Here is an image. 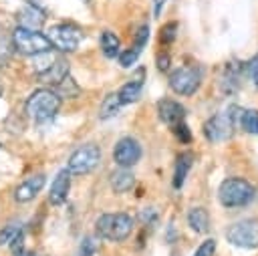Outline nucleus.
I'll return each mask as SVG.
<instances>
[{
    "label": "nucleus",
    "instance_id": "f257e3e1",
    "mask_svg": "<svg viewBox=\"0 0 258 256\" xmlns=\"http://www.w3.org/2000/svg\"><path fill=\"white\" fill-rule=\"evenodd\" d=\"M60 109V97L54 93V89H36L34 93H30V97L24 103V111L26 115L36 121H48L52 119Z\"/></svg>",
    "mask_w": 258,
    "mask_h": 256
},
{
    "label": "nucleus",
    "instance_id": "f03ea898",
    "mask_svg": "<svg viewBox=\"0 0 258 256\" xmlns=\"http://www.w3.org/2000/svg\"><path fill=\"white\" fill-rule=\"evenodd\" d=\"M97 236L111 240V242H123L125 238H129L131 230H133V218L129 214L117 212V214H103L97 224H95Z\"/></svg>",
    "mask_w": 258,
    "mask_h": 256
},
{
    "label": "nucleus",
    "instance_id": "7ed1b4c3",
    "mask_svg": "<svg viewBox=\"0 0 258 256\" xmlns=\"http://www.w3.org/2000/svg\"><path fill=\"white\" fill-rule=\"evenodd\" d=\"M218 198L224 208H242L252 202L254 187L242 177H228L222 181Z\"/></svg>",
    "mask_w": 258,
    "mask_h": 256
},
{
    "label": "nucleus",
    "instance_id": "20e7f679",
    "mask_svg": "<svg viewBox=\"0 0 258 256\" xmlns=\"http://www.w3.org/2000/svg\"><path fill=\"white\" fill-rule=\"evenodd\" d=\"M10 40H12V46H14L18 52L28 54V56H34V54L52 50V44H50V40L46 38V34H42V32H38V30L22 28V26H16V28H14Z\"/></svg>",
    "mask_w": 258,
    "mask_h": 256
},
{
    "label": "nucleus",
    "instance_id": "39448f33",
    "mask_svg": "<svg viewBox=\"0 0 258 256\" xmlns=\"http://www.w3.org/2000/svg\"><path fill=\"white\" fill-rule=\"evenodd\" d=\"M240 111L238 107H230L218 115H214L206 125H204V131H206V137L210 141H224L228 137H232L234 133V127L238 125V117H240Z\"/></svg>",
    "mask_w": 258,
    "mask_h": 256
},
{
    "label": "nucleus",
    "instance_id": "423d86ee",
    "mask_svg": "<svg viewBox=\"0 0 258 256\" xmlns=\"http://www.w3.org/2000/svg\"><path fill=\"white\" fill-rule=\"evenodd\" d=\"M99 161H101V149L93 143H87L73 151V155L69 157L67 169L71 175H87L99 165Z\"/></svg>",
    "mask_w": 258,
    "mask_h": 256
},
{
    "label": "nucleus",
    "instance_id": "0eeeda50",
    "mask_svg": "<svg viewBox=\"0 0 258 256\" xmlns=\"http://www.w3.org/2000/svg\"><path fill=\"white\" fill-rule=\"evenodd\" d=\"M202 83V69L198 65H185L169 75V87L177 95H194Z\"/></svg>",
    "mask_w": 258,
    "mask_h": 256
},
{
    "label": "nucleus",
    "instance_id": "6e6552de",
    "mask_svg": "<svg viewBox=\"0 0 258 256\" xmlns=\"http://www.w3.org/2000/svg\"><path fill=\"white\" fill-rule=\"evenodd\" d=\"M226 238L230 244L238 248H246V250L258 248V220L248 218V220L232 224L226 230Z\"/></svg>",
    "mask_w": 258,
    "mask_h": 256
},
{
    "label": "nucleus",
    "instance_id": "1a4fd4ad",
    "mask_svg": "<svg viewBox=\"0 0 258 256\" xmlns=\"http://www.w3.org/2000/svg\"><path fill=\"white\" fill-rule=\"evenodd\" d=\"M46 38L50 40L52 48H56L60 52H73L79 48V44L83 40V32L73 24H56L48 30Z\"/></svg>",
    "mask_w": 258,
    "mask_h": 256
},
{
    "label": "nucleus",
    "instance_id": "9d476101",
    "mask_svg": "<svg viewBox=\"0 0 258 256\" xmlns=\"http://www.w3.org/2000/svg\"><path fill=\"white\" fill-rule=\"evenodd\" d=\"M141 157V145L133 137H123L113 149V159L119 167H133Z\"/></svg>",
    "mask_w": 258,
    "mask_h": 256
},
{
    "label": "nucleus",
    "instance_id": "9b49d317",
    "mask_svg": "<svg viewBox=\"0 0 258 256\" xmlns=\"http://www.w3.org/2000/svg\"><path fill=\"white\" fill-rule=\"evenodd\" d=\"M143 85H145V69L143 67H137L135 73L131 75V79L117 91L121 103H135L139 97H141V91H143Z\"/></svg>",
    "mask_w": 258,
    "mask_h": 256
},
{
    "label": "nucleus",
    "instance_id": "f8f14e48",
    "mask_svg": "<svg viewBox=\"0 0 258 256\" xmlns=\"http://www.w3.org/2000/svg\"><path fill=\"white\" fill-rule=\"evenodd\" d=\"M44 183H46V179H44L42 173H36V175L26 177L24 181H20V183L16 185V189H14V200L20 202V204H26V202L34 200L36 194L44 187Z\"/></svg>",
    "mask_w": 258,
    "mask_h": 256
},
{
    "label": "nucleus",
    "instance_id": "ddd939ff",
    "mask_svg": "<svg viewBox=\"0 0 258 256\" xmlns=\"http://www.w3.org/2000/svg\"><path fill=\"white\" fill-rule=\"evenodd\" d=\"M157 113H159V119H161L165 125L173 127V125H177L179 121H183V117H185V107H183L181 103L173 101V99H161V101L157 103Z\"/></svg>",
    "mask_w": 258,
    "mask_h": 256
},
{
    "label": "nucleus",
    "instance_id": "4468645a",
    "mask_svg": "<svg viewBox=\"0 0 258 256\" xmlns=\"http://www.w3.org/2000/svg\"><path fill=\"white\" fill-rule=\"evenodd\" d=\"M67 75H69V62H67L62 56H56V58H54L42 73L36 75V79H38L40 83H44V85H52V87H56Z\"/></svg>",
    "mask_w": 258,
    "mask_h": 256
},
{
    "label": "nucleus",
    "instance_id": "2eb2a0df",
    "mask_svg": "<svg viewBox=\"0 0 258 256\" xmlns=\"http://www.w3.org/2000/svg\"><path fill=\"white\" fill-rule=\"evenodd\" d=\"M69 189H71V173H69V169H60L50 183L48 202L54 206H60L69 196Z\"/></svg>",
    "mask_w": 258,
    "mask_h": 256
},
{
    "label": "nucleus",
    "instance_id": "dca6fc26",
    "mask_svg": "<svg viewBox=\"0 0 258 256\" xmlns=\"http://www.w3.org/2000/svg\"><path fill=\"white\" fill-rule=\"evenodd\" d=\"M16 20H18V26L22 28H30V30H38L42 24H44V14L36 8V6H24L18 14H16Z\"/></svg>",
    "mask_w": 258,
    "mask_h": 256
},
{
    "label": "nucleus",
    "instance_id": "f3484780",
    "mask_svg": "<svg viewBox=\"0 0 258 256\" xmlns=\"http://www.w3.org/2000/svg\"><path fill=\"white\" fill-rule=\"evenodd\" d=\"M191 163H194V153L191 151H183L177 155V161H175V169H173V187L179 189L187 177V171L191 169Z\"/></svg>",
    "mask_w": 258,
    "mask_h": 256
},
{
    "label": "nucleus",
    "instance_id": "a211bd4d",
    "mask_svg": "<svg viewBox=\"0 0 258 256\" xmlns=\"http://www.w3.org/2000/svg\"><path fill=\"white\" fill-rule=\"evenodd\" d=\"M135 183V175L129 171V167H119L117 171L111 173V187L117 194H125L127 189H131Z\"/></svg>",
    "mask_w": 258,
    "mask_h": 256
},
{
    "label": "nucleus",
    "instance_id": "6ab92c4d",
    "mask_svg": "<svg viewBox=\"0 0 258 256\" xmlns=\"http://www.w3.org/2000/svg\"><path fill=\"white\" fill-rule=\"evenodd\" d=\"M187 224L196 234H204L210 228V216L204 208H191L187 214Z\"/></svg>",
    "mask_w": 258,
    "mask_h": 256
},
{
    "label": "nucleus",
    "instance_id": "aec40b11",
    "mask_svg": "<svg viewBox=\"0 0 258 256\" xmlns=\"http://www.w3.org/2000/svg\"><path fill=\"white\" fill-rule=\"evenodd\" d=\"M119 46H121V42H119V36L115 32L105 30L101 34V50L107 58H115L119 54Z\"/></svg>",
    "mask_w": 258,
    "mask_h": 256
},
{
    "label": "nucleus",
    "instance_id": "412c9836",
    "mask_svg": "<svg viewBox=\"0 0 258 256\" xmlns=\"http://www.w3.org/2000/svg\"><path fill=\"white\" fill-rule=\"evenodd\" d=\"M121 105H123V103H121L119 95H117V93H109V95L103 99V103H101L99 117H101V119H109V117L117 115L119 109H121Z\"/></svg>",
    "mask_w": 258,
    "mask_h": 256
},
{
    "label": "nucleus",
    "instance_id": "4be33fe9",
    "mask_svg": "<svg viewBox=\"0 0 258 256\" xmlns=\"http://www.w3.org/2000/svg\"><path fill=\"white\" fill-rule=\"evenodd\" d=\"M238 125H240L244 131L258 135V111H256V109H246V111H240Z\"/></svg>",
    "mask_w": 258,
    "mask_h": 256
},
{
    "label": "nucleus",
    "instance_id": "5701e85b",
    "mask_svg": "<svg viewBox=\"0 0 258 256\" xmlns=\"http://www.w3.org/2000/svg\"><path fill=\"white\" fill-rule=\"evenodd\" d=\"M79 91H81V89H79V85L71 79V75H67V77L54 87V93H56L60 99H62V97H71V99H73V97L79 95Z\"/></svg>",
    "mask_w": 258,
    "mask_h": 256
},
{
    "label": "nucleus",
    "instance_id": "b1692460",
    "mask_svg": "<svg viewBox=\"0 0 258 256\" xmlns=\"http://www.w3.org/2000/svg\"><path fill=\"white\" fill-rule=\"evenodd\" d=\"M20 230H22L20 222H10L8 226H4V228L0 230V246H6V244H10V242L14 240V236H16Z\"/></svg>",
    "mask_w": 258,
    "mask_h": 256
},
{
    "label": "nucleus",
    "instance_id": "393cba45",
    "mask_svg": "<svg viewBox=\"0 0 258 256\" xmlns=\"http://www.w3.org/2000/svg\"><path fill=\"white\" fill-rule=\"evenodd\" d=\"M12 40L4 34H0V69L6 67V62L10 60V54H12Z\"/></svg>",
    "mask_w": 258,
    "mask_h": 256
},
{
    "label": "nucleus",
    "instance_id": "a878e982",
    "mask_svg": "<svg viewBox=\"0 0 258 256\" xmlns=\"http://www.w3.org/2000/svg\"><path fill=\"white\" fill-rule=\"evenodd\" d=\"M147 38H149V26H147V24H143V26L137 30V34H135V42H133V46H131V48H135V50L141 54L143 46L147 44Z\"/></svg>",
    "mask_w": 258,
    "mask_h": 256
},
{
    "label": "nucleus",
    "instance_id": "bb28decb",
    "mask_svg": "<svg viewBox=\"0 0 258 256\" xmlns=\"http://www.w3.org/2000/svg\"><path fill=\"white\" fill-rule=\"evenodd\" d=\"M117 56H119V65H121V67H125V69H129L131 65H135V62H137V58H139V52H137L135 48H129V50H123V52H119Z\"/></svg>",
    "mask_w": 258,
    "mask_h": 256
},
{
    "label": "nucleus",
    "instance_id": "cd10ccee",
    "mask_svg": "<svg viewBox=\"0 0 258 256\" xmlns=\"http://www.w3.org/2000/svg\"><path fill=\"white\" fill-rule=\"evenodd\" d=\"M214 252H216V240L214 238H208V240H204L198 246V250L194 252V256H214Z\"/></svg>",
    "mask_w": 258,
    "mask_h": 256
},
{
    "label": "nucleus",
    "instance_id": "c85d7f7f",
    "mask_svg": "<svg viewBox=\"0 0 258 256\" xmlns=\"http://www.w3.org/2000/svg\"><path fill=\"white\" fill-rule=\"evenodd\" d=\"M97 240L95 238H85L83 242H81V250H79V256H93L95 254V250H97Z\"/></svg>",
    "mask_w": 258,
    "mask_h": 256
},
{
    "label": "nucleus",
    "instance_id": "c756f323",
    "mask_svg": "<svg viewBox=\"0 0 258 256\" xmlns=\"http://www.w3.org/2000/svg\"><path fill=\"white\" fill-rule=\"evenodd\" d=\"M10 246H12V254H14V256H24V254H26V252H24V232H22V230L14 236V240L10 242Z\"/></svg>",
    "mask_w": 258,
    "mask_h": 256
},
{
    "label": "nucleus",
    "instance_id": "7c9ffc66",
    "mask_svg": "<svg viewBox=\"0 0 258 256\" xmlns=\"http://www.w3.org/2000/svg\"><path fill=\"white\" fill-rule=\"evenodd\" d=\"M173 131H175V135H177V139H179L181 143H189L191 133H189V129H187V125H185L183 121H179L177 125H173Z\"/></svg>",
    "mask_w": 258,
    "mask_h": 256
},
{
    "label": "nucleus",
    "instance_id": "2f4dec72",
    "mask_svg": "<svg viewBox=\"0 0 258 256\" xmlns=\"http://www.w3.org/2000/svg\"><path fill=\"white\" fill-rule=\"evenodd\" d=\"M248 75H250L254 87L258 89V56H254V58L248 62Z\"/></svg>",
    "mask_w": 258,
    "mask_h": 256
},
{
    "label": "nucleus",
    "instance_id": "473e14b6",
    "mask_svg": "<svg viewBox=\"0 0 258 256\" xmlns=\"http://www.w3.org/2000/svg\"><path fill=\"white\" fill-rule=\"evenodd\" d=\"M175 26H177L175 22H169L165 28H161V40H163V42H171V40H173V36H175V32H173Z\"/></svg>",
    "mask_w": 258,
    "mask_h": 256
},
{
    "label": "nucleus",
    "instance_id": "72a5a7b5",
    "mask_svg": "<svg viewBox=\"0 0 258 256\" xmlns=\"http://www.w3.org/2000/svg\"><path fill=\"white\" fill-rule=\"evenodd\" d=\"M157 67H159V71H167V67H169V56H167V54L159 56V58H157Z\"/></svg>",
    "mask_w": 258,
    "mask_h": 256
},
{
    "label": "nucleus",
    "instance_id": "f704fd0d",
    "mask_svg": "<svg viewBox=\"0 0 258 256\" xmlns=\"http://www.w3.org/2000/svg\"><path fill=\"white\" fill-rule=\"evenodd\" d=\"M153 4H155V16H159V14H161V8H163V4H165V0H153Z\"/></svg>",
    "mask_w": 258,
    "mask_h": 256
},
{
    "label": "nucleus",
    "instance_id": "c9c22d12",
    "mask_svg": "<svg viewBox=\"0 0 258 256\" xmlns=\"http://www.w3.org/2000/svg\"><path fill=\"white\" fill-rule=\"evenodd\" d=\"M24 256H38V254H34V252H28V254H24Z\"/></svg>",
    "mask_w": 258,
    "mask_h": 256
},
{
    "label": "nucleus",
    "instance_id": "e433bc0d",
    "mask_svg": "<svg viewBox=\"0 0 258 256\" xmlns=\"http://www.w3.org/2000/svg\"><path fill=\"white\" fill-rule=\"evenodd\" d=\"M0 95H2V85H0Z\"/></svg>",
    "mask_w": 258,
    "mask_h": 256
}]
</instances>
